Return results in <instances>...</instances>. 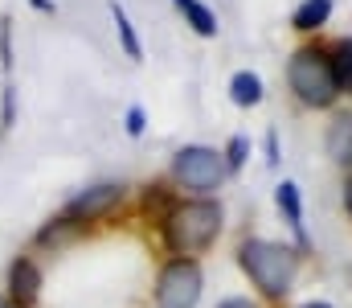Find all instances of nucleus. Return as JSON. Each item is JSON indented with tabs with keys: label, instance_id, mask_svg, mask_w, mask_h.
Returning <instances> with one entry per match:
<instances>
[{
	"label": "nucleus",
	"instance_id": "1",
	"mask_svg": "<svg viewBox=\"0 0 352 308\" xmlns=\"http://www.w3.org/2000/svg\"><path fill=\"white\" fill-rule=\"evenodd\" d=\"M217 234H221V205L209 202V198L173 205L168 218H164V238H168V247H173L180 259L205 251Z\"/></svg>",
	"mask_w": 352,
	"mask_h": 308
},
{
	"label": "nucleus",
	"instance_id": "2",
	"mask_svg": "<svg viewBox=\"0 0 352 308\" xmlns=\"http://www.w3.org/2000/svg\"><path fill=\"white\" fill-rule=\"evenodd\" d=\"M238 259H242L246 276L263 288V296H270V300L287 296L291 284H295V271H299V255L291 247L266 243V238H246L242 251H238Z\"/></svg>",
	"mask_w": 352,
	"mask_h": 308
},
{
	"label": "nucleus",
	"instance_id": "3",
	"mask_svg": "<svg viewBox=\"0 0 352 308\" xmlns=\"http://www.w3.org/2000/svg\"><path fill=\"white\" fill-rule=\"evenodd\" d=\"M287 83L307 107H332L340 95V83H336V70H332V58L320 54V50H299L287 66Z\"/></svg>",
	"mask_w": 352,
	"mask_h": 308
},
{
	"label": "nucleus",
	"instance_id": "4",
	"mask_svg": "<svg viewBox=\"0 0 352 308\" xmlns=\"http://www.w3.org/2000/svg\"><path fill=\"white\" fill-rule=\"evenodd\" d=\"M173 173L184 189L213 194V189L221 185V177H226V161H221V152H213V148H205V144H188V148L176 152Z\"/></svg>",
	"mask_w": 352,
	"mask_h": 308
},
{
	"label": "nucleus",
	"instance_id": "5",
	"mask_svg": "<svg viewBox=\"0 0 352 308\" xmlns=\"http://www.w3.org/2000/svg\"><path fill=\"white\" fill-rule=\"evenodd\" d=\"M201 267L192 259H173L156 280V305L160 308H197L201 300Z\"/></svg>",
	"mask_w": 352,
	"mask_h": 308
},
{
	"label": "nucleus",
	"instance_id": "6",
	"mask_svg": "<svg viewBox=\"0 0 352 308\" xmlns=\"http://www.w3.org/2000/svg\"><path fill=\"white\" fill-rule=\"evenodd\" d=\"M127 198V189L119 185V181H102V185H90L82 189L78 198H70L66 209H62V218L66 222H74V226H82V222H94V218H102V214H111L115 205Z\"/></svg>",
	"mask_w": 352,
	"mask_h": 308
},
{
	"label": "nucleus",
	"instance_id": "7",
	"mask_svg": "<svg viewBox=\"0 0 352 308\" xmlns=\"http://www.w3.org/2000/svg\"><path fill=\"white\" fill-rule=\"evenodd\" d=\"M8 292H12L16 305H33V300H37V292H41V271H37L33 259H16V263L8 267Z\"/></svg>",
	"mask_w": 352,
	"mask_h": 308
},
{
	"label": "nucleus",
	"instance_id": "8",
	"mask_svg": "<svg viewBox=\"0 0 352 308\" xmlns=\"http://www.w3.org/2000/svg\"><path fill=\"white\" fill-rule=\"evenodd\" d=\"M328 156L340 165H352V115H340L328 127Z\"/></svg>",
	"mask_w": 352,
	"mask_h": 308
},
{
	"label": "nucleus",
	"instance_id": "9",
	"mask_svg": "<svg viewBox=\"0 0 352 308\" xmlns=\"http://www.w3.org/2000/svg\"><path fill=\"white\" fill-rule=\"evenodd\" d=\"M328 17H332V0H303V4L295 8L291 25H295V29H303V33H311V29H320Z\"/></svg>",
	"mask_w": 352,
	"mask_h": 308
},
{
	"label": "nucleus",
	"instance_id": "10",
	"mask_svg": "<svg viewBox=\"0 0 352 308\" xmlns=\"http://www.w3.org/2000/svg\"><path fill=\"white\" fill-rule=\"evenodd\" d=\"M230 99L238 103V107H254V103L263 99V83H258V74L238 70V74L230 79Z\"/></svg>",
	"mask_w": 352,
	"mask_h": 308
},
{
	"label": "nucleus",
	"instance_id": "11",
	"mask_svg": "<svg viewBox=\"0 0 352 308\" xmlns=\"http://www.w3.org/2000/svg\"><path fill=\"white\" fill-rule=\"evenodd\" d=\"M173 4L184 12V21H188V25H192L201 37H213V33H217V17H213V12H209L201 0H173Z\"/></svg>",
	"mask_w": 352,
	"mask_h": 308
},
{
	"label": "nucleus",
	"instance_id": "12",
	"mask_svg": "<svg viewBox=\"0 0 352 308\" xmlns=\"http://www.w3.org/2000/svg\"><path fill=\"white\" fill-rule=\"evenodd\" d=\"M278 209L287 214L291 230H295V234H299V243H303V205H299V185H291V181H283V185H278Z\"/></svg>",
	"mask_w": 352,
	"mask_h": 308
},
{
	"label": "nucleus",
	"instance_id": "13",
	"mask_svg": "<svg viewBox=\"0 0 352 308\" xmlns=\"http://www.w3.org/2000/svg\"><path fill=\"white\" fill-rule=\"evenodd\" d=\"M111 17H115V29H119V41H123V50H127V58L140 62V58H144V45H140V37H135V29H131L127 12H123L115 0H111Z\"/></svg>",
	"mask_w": 352,
	"mask_h": 308
},
{
	"label": "nucleus",
	"instance_id": "14",
	"mask_svg": "<svg viewBox=\"0 0 352 308\" xmlns=\"http://www.w3.org/2000/svg\"><path fill=\"white\" fill-rule=\"evenodd\" d=\"M332 70H336V83H340V91H352V37H344V41L336 45Z\"/></svg>",
	"mask_w": 352,
	"mask_h": 308
},
{
	"label": "nucleus",
	"instance_id": "15",
	"mask_svg": "<svg viewBox=\"0 0 352 308\" xmlns=\"http://www.w3.org/2000/svg\"><path fill=\"white\" fill-rule=\"evenodd\" d=\"M74 230H78L74 222H66V218H54V222H50V226L37 234V243H41V247H62V243H70V238H74Z\"/></svg>",
	"mask_w": 352,
	"mask_h": 308
},
{
	"label": "nucleus",
	"instance_id": "16",
	"mask_svg": "<svg viewBox=\"0 0 352 308\" xmlns=\"http://www.w3.org/2000/svg\"><path fill=\"white\" fill-rule=\"evenodd\" d=\"M246 148H250L246 136H234V140H230V152H226V169H238V165L246 161Z\"/></svg>",
	"mask_w": 352,
	"mask_h": 308
},
{
	"label": "nucleus",
	"instance_id": "17",
	"mask_svg": "<svg viewBox=\"0 0 352 308\" xmlns=\"http://www.w3.org/2000/svg\"><path fill=\"white\" fill-rule=\"evenodd\" d=\"M0 58H4V66H12V29H8V21L0 25Z\"/></svg>",
	"mask_w": 352,
	"mask_h": 308
},
{
	"label": "nucleus",
	"instance_id": "18",
	"mask_svg": "<svg viewBox=\"0 0 352 308\" xmlns=\"http://www.w3.org/2000/svg\"><path fill=\"white\" fill-rule=\"evenodd\" d=\"M127 132H131V136L144 132V107H131V111H127Z\"/></svg>",
	"mask_w": 352,
	"mask_h": 308
},
{
	"label": "nucleus",
	"instance_id": "19",
	"mask_svg": "<svg viewBox=\"0 0 352 308\" xmlns=\"http://www.w3.org/2000/svg\"><path fill=\"white\" fill-rule=\"evenodd\" d=\"M12 107H16V99H12V87L4 91V127H12Z\"/></svg>",
	"mask_w": 352,
	"mask_h": 308
},
{
	"label": "nucleus",
	"instance_id": "20",
	"mask_svg": "<svg viewBox=\"0 0 352 308\" xmlns=\"http://www.w3.org/2000/svg\"><path fill=\"white\" fill-rule=\"evenodd\" d=\"M217 308H258L254 300H246V296H230V300H221Z\"/></svg>",
	"mask_w": 352,
	"mask_h": 308
},
{
	"label": "nucleus",
	"instance_id": "21",
	"mask_svg": "<svg viewBox=\"0 0 352 308\" xmlns=\"http://www.w3.org/2000/svg\"><path fill=\"white\" fill-rule=\"evenodd\" d=\"M266 161H270V165H274V161H278V140H274V132H270V136H266Z\"/></svg>",
	"mask_w": 352,
	"mask_h": 308
},
{
	"label": "nucleus",
	"instance_id": "22",
	"mask_svg": "<svg viewBox=\"0 0 352 308\" xmlns=\"http://www.w3.org/2000/svg\"><path fill=\"white\" fill-rule=\"evenodd\" d=\"M344 205H349V214H352V177H349V185H344Z\"/></svg>",
	"mask_w": 352,
	"mask_h": 308
},
{
	"label": "nucleus",
	"instance_id": "23",
	"mask_svg": "<svg viewBox=\"0 0 352 308\" xmlns=\"http://www.w3.org/2000/svg\"><path fill=\"white\" fill-rule=\"evenodd\" d=\"M303 308H332V305H303Z\"/></svg>",
	"mask_w": 352,
	"mask_h": 308
}]
</instances>
